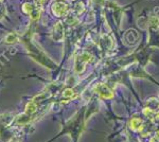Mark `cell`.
I'll return each instance as SVG.
<instances>
[{
    "label": "cell",
    "instance_id": "obj_9",
    "mask_svg": "<svg viewBox=\"0 0 159 142\" xmlns=\"http://www.w3.org/2000/svg\"><path fill=\"white\" fill-rule=\"evenodd\" d=\"M63 97H64V98H66V99L73 98V97H74V92H73L72 89L68 88V89H66V90L63 92Z\"/></svg>",
    "mask_w": 159,
    "mask_h": 142
},
{
    "label": "cell",
    "instance_id": "obj_14",
    "mask_svg": "<svg viewBox=\"0 0 159 142\" xmlns=\"http://www.w3.org/2000/svg\"><path fill=\"white\" fill-rule=\"evenodd\" d=\"M14 142H18V141H14Z\"/></svg>",
    "mask_w": 159,
    "mask_h": 142
},
{
    "label": "cell",
    "instance_id": "obj_11",
    "mask_svg": "<svg viewBox=\"0 0 159 142\" xmlns=\"http://www.w3.org/2000/svg\"><path fill=\"white\" fill-rule=\"evenodd\" d=\"M149 23H150V26H152V27L159 26V18H157V17H151Z\"/></svg>",
    "mask_w": 159,
    "mask_h": 142
},
{
    "label": "cell",
    "instance_id": "obj_6",
    "mask_svg": "<svg viewBox=\"0 0 159 142\" xmlns=\"http://www.w3.org/2000/svg\"><path fill=\"white\" fill-rule=\"evenodd\" d=\"M129 127L133 129V131L136 132H140L142 131L143 128V123H142V120L139 119V118H134L129 121Z\"/></svg>",
    "mask_w": 159,
    "mask_h": 142
},
{
    "label": "cell",
    "instance_id": "obj_3",
    "mask_svg": "<svg viewBox=\"0 0 159 142\" xmlns=\"http://www.w3.org/2000/svg\"><path fill=\"white\" fill-rule=\"evenodd\" d=\"M94 90L98 93L101 98L103 99H111L114 97V91L109 88L106 84L99 83L94 87Z\"/></svg>",
    "mask_w": 159,
    "mask_h": 142
},
{
    "label": "cell",
    "instance_id": "obj_12",
    "mask_svg": "<svg viewBox=\"0 0 159 142\" xmlns=\"http://www.w3.org/2000/svg\"><path fill=\"white\" fill-rule=\"evenodd\" d=\"M150 142H159V139H158V138H156V137H153V138H151V139H150Z\"/></svg>",
    "mask_w": 159,
    "mask_h": 142
},
{
    "label": "cell",
    "instance_id": "obj_2",
    "mask_svg": "<svg viewBox=\"0 0 159 142\" xmlns=\"http://www.w3.org/2000/svg\"><path fill=\"white\" fill-rule=\"evenodd\" d=\"M91 59V55L89 53H81L75 57L74 62V71L77 73H82L85 70V66Z\"/></svg>",
    "mask_w": 159,
    "mask_h": 142
},
{
    "label": "cell",
    "instance_id": "obj_13",
    "mask_svg": "<svg viewBox=\"0 0 159 142\" xmlns=\"http://www.w3.org/2000/svg\"><path fill=\"white\" fill-rule=\"evenodd\" d=\"M155 137L158 138V139H159V131H158V132H156V134H155Z\"/></svg>",
    "mask_w": 159,
    "mask_h": 142
},
{
    "label": "cell",
    "instance_id": "obj_1",
    "mask_svg": "<svg viewBox=\"0 0 159 142\" xmlns=\"http://www.w3.org/2000/svg\"><path fill=\"white\" fill-rule=\"evenodd\" d=\"M25 45H26V48L28 49L30 55L32 56L36 62H38V63L42 64V65L46 66L47 68H53L54 66H55L53 62H52L51 59H50V58L32 42V40H31V38H25Z\"/></svg>",
    "mask_w": 159,
    "mask_h": 142
},
{
    "label": "cell",
    "instance_id": "obj_10",
    "mask_svg": "<svg viewBox=\"0 0 159 142\" xmlns=\"http://www.w3.org/2000/svg\"><path fill=\"white\" fill-rule=\"evenodd\" d=\"M22 11H24L25 13H27V14H32V11H33L32 4H30V3H25V4L22 5Z\"/></svg>",
    "mask_w": 159,
    "mask_h": 142
},
{
    "label": "cell",
    "instance_id": "obj_5",
    "mask_svg": "<svg viewBox=\"0 0 159 142\" xmlns=\"http://www.w3.org/2000/svg\"><path fill=\"white\" fill-rule=\"evenodd\" d=\"M52 37H53V39L56 40V42H61V40H63L64 30H63V27H62V23L59 22V21L54 26L53 31H52Z\"/></svg>",
    "mask_w": 159,
    "mask_h": 142
},
{
    "label": "cell",
    "instance_id": "obj_8",
    "mask_svg": "<svg viewBox=\"0 0 159 142\" xmlns=\"http://www.w3.org/2000/svg\"><path fill=\"white\" fill-rule=\"evenodd\" d=\"M17 40H18V37H17V35L15 33H10L7 37H5V42L7 44H14Z\"/></svg>",
    "mask_w": 159,
    "mask_h": 142
},
{
    "label": "cell",
    "instance_id": "obj_4",
    "mask_svg": "<svg viewBox=\"0 0 159 142\" xmlns=\"http://www.w3.org/2000/svg\"><path fill=\"white\" fill-rule=\"evenodd\" d=\"M52 12L56 16H63V15L66 14L67 12V5L65 4L64 2H55L52 4Z\"/></svg>",
    "mask_w": 159,
    "mask_h": 142
},
{
    "label": "cell",
    "instance_id": "obj_7",
    "mask_svg": "<svg viewBox=\"0 0 159 142\" xmlns=\"http://www.w3.org/2000/svg\"><path fill=\"white\" fill-rule=\"evenodd\" d=\"M36 110H37V105H36V103L34 102V101H31V102H29L28 104H27L24 114H26L27 116L32 118V116L35 114Z\"/></svg>",
    "mask_w": 159,
    "mask_h": 142
}]
</instances>
